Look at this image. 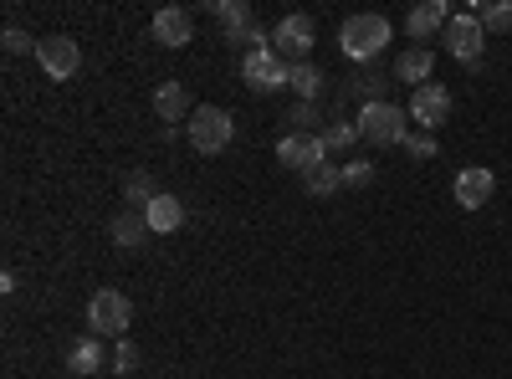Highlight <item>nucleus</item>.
I'll use <instances>...</instances> for the list:
<instances>
[{"label": "nucleus", "instance_id": "2eb2a0df", "mask_svg": "<svg viewBox=\"0 0 512 379\" xmlns=\"http://www.w3.org/2000/svg\"><path fill=\"white\" fill-rule=\"evenodd\" d=\"M144 221H149L154 236H169V231H180V226H185V205H180L175 195H164V190H159V195L144 205Z\"/></svg>", "mask_w": 512, "mask_h": 379}, {"label": "nucleus", "instance_id": "39448f33", "mask_svg": "<svg viewBox=\"0 0 512 379\" xmlns=\"http://www.w3.org/2000/svg\"><path fill=\"white\" fill-rule=\"evenodd\" d=\"M313 41H318L313 16L292 11V16H282V21H277V31H272V52H277L287 67H303V62H308V52H313Z\"/></svg>", "mask_w": 512, "mask_h": 379}, {"label": "nucleus", "instance_id": "6e6552de", "mask_svg": "<svg viewBox=\"0 0 512 379\" xmlns=\"http://www.w3.org/2000/svg\"><path fill=\"white\" fill-rule=\"evenodd\" d=\"M441 36H446V52H451L456 62H466V67H477V62H482V47H487V31H482V21H477L472 11H461V16H451V26H446Z\"/></svg>", "mask_w": 512, "mask_h": 379}, {"label": "nucleus", "instance_id": "4be33fe9", "mask_svg": "<svg viewBox=\"0 0 512 379\" xmlns=\"http://www.w3.org/2000/svg\"><path fill=\"white\" fill-rule=\"evenodd\" d=\"M303 185H308V195L328 200V195H338V190H344V170H338V164H318L313 175H303Z\"/></svg>", "mask_w": 512, "mask_h": 379}, {"label": "nucleus", "instance_id": "ddd939ff", "mask_svg": "<svg viewBox=\"0 0 512 379\" xmlns=\"http://www.w3.org/2000/svg\"><path fill=\"white\" fill-rule=\"evenodd\" d=\"M446 26H451V6H446V0H420V6H410V16H405V31H410L415 41L436 36V31H446Z\"/></svg>", "mask_w": 512, "mask_h": 379}, {"label": "nucleus", "instance_id": "423d86ee", "mask_svg": "<svg viewBox=\"0 0 512 379\" xmlns=\"http://www.w3.org/2000/svg\"><path fill=\"white\" fill-rule=\"evenodd\" d=\"M287 77H292V67H287L272 47L241 57V82H246L251 93H277V88H287Z\"/></svg>", "mask_w": 512, "mask_h": 379}, {"label": "nucleus", "instance_id": "f8f14e48", "mask_svg": "<svg viewBox=\"0 0 512 379\" xmlns=\"http://www.w3.org/2000/svg\"><path fill=\"white\" fill-rule=\"evenodd\" d=\"M451 190H456V205H461V210H482V205L497 195V175L487 170V164H466Z\"/></svg>", "mask_w": 512, "mask_h": 379}, {"label": "nucleus", "instance_id": "1a4fd4ad", "mask_svg": "<svg viewBox=\"0 0 512 379\" xmlns=\"http://www.w3.org/2000/svg\"><path fill=\"white\" fill-rule=\"evenodd\" d=\"M410 118L420 123V134H436L451 118V88L446 82H425V88L410 93Z\"/></svg>", "mask_w": 512, "mask_h": 379}, {"label": "nucleus", "instance_id": "f03ea898", "mask_svg": "<svg viewBox=\"0 0 512 379\" xmlns=\"http://www.w3.org/2000/svg\"><path fill=\"white\" fill-rule=\"evenodd\" d=\"M128 323H134V303L123 298L118 287H98L93 303H88V328L98 333V339H128Z\"/></svg>", "mask_w": 512, "mask_h": 379}, {"label": "nucleus", "instance_id": "f3484780", "mask_svg": "<svg viewBox=\"0 0 512 379\" xmlns=\"http://www.w3.org/2000/svg\"><path fill=\"white\" fill-rule=\"evenodd\" d=\"M154 113L164 123H190V93H185V82H159V88H154Z\"/></svg>", "mask_w": 512, "mask_h": 379}, {"label": "nucleus", "instance_id": "20e7f679", "mask_svg": "<svg viewBox=\"0 0 512 379\" xmlns=\"http://www.w3.org/2000/svg\"><path fill=\"white\" fill-rule=\"evenodd\" d=\"M190 144H195V154H221L231 139H236V123H231V113L226 108H216V103H205V108H195L190 113Z\"/></svg>", "mask_w": 512, "mask_h": 379}, {"label": "nucleus", "instance_id": "c85d7f7f", "mask_svg": "<svg viewBox=\"0 0 512 379\" xmlns=\"http://www.w3.org/2000/svg\"><path fill=\"white\" fill-rule=\"evenodd\" d=\"M292 123H297V134H308V123H318V103H297L292 108Z\"/></svg>", "mask_w": 512, "mask_h": 379}, {"label": "nucleus", "instance_id": "b1692460", "mask_svg": "<svg viewBox=\"0 0 512 379\" xmlns=\"http://www.w3.org/2000/svg\"><path fill=\"white\" fill-rule=\"evenodd\" d=\"M123 195H128V200H134V205L144 210V205H149L159 190H154V180H149V175H128V180H123Z\"/></svg>", "mask_w": 512, "mask_h": 379}, {"label": "nucleus", "instance_id": "7ed1b4c3", "mask_svg": "<svg viewBox=\"0 0 512 379\" xmlns=\"http://www.w3.org/2000/svg\"><path fill=\"white\" fill-rule=\"evenodd\" d=\"M405 134H410V108H400L390 98L359 108V139H369V144H405Z\"/></svg>", "mask_w": 512, "mask_h": 379}, {"label": "nucleus", "instance_id": "bb28decb", "mask_svg": "<svg viewBox=\"0 0 512 379\" xmlns=\"http://www.w3.org/2000/svg\"><path fill=\"white\" fill-rule=\"evenodd\" d=\"M405 154H415V159H431L441 144H436V134H405V144H400Z\"/></svg>", "mask_w": 512, "mask_h": 379}, {"label": "nucleus", "instance_id": "9b49d317", "mask_svg": "<svg viewBox=\"0 0 512 379\" xmlns=\"http://www.w3.org/2000/svg\"><path fill=\"white\" fill-rule=\"evenodd\" d=\"M149 36L159 41V47H185V41H195V16L185 11V6H159L154 11V21H149Z\"/></svg>", "mask_w": 512, "mask_h": 379}, {"label": "nucleus", "instance_id": "cd10ccee", "mask_svg": "<svg viewBox=\"0 0 512 379\" xmlns=\"http://www.w3.org/2000/svg\"><path fill=\"white\" fill-rule=\"evenodd\" d=\"M0 47H6L11 57H26V52L36 47V41H31V36H26L21 26H6V36H0Z\"/></svg>", "mask_w": 512, "mask_h": 379}, {"label": "nucleus", "instance_id": "412c9836", "mask_svg": "<svg viewBox=\"0 0 512 379\" xmlns=\"http://www.w3.org/2000/svg\"><path fill=\"white\" fill-rule=\"evenodd\" d=\"M287 88H292L297 98H303V103H318V93H323V72H318L313 62H303V67H292Z\"/></svg>", "mask_w": 512, "mask_h": 379}, {"label": "nucleus", "instance_id": "6ab92c4d", "mask_svg": "<svg viewBox=\"0 0 512 379\" xmlns=\"http://www.w3.org/2000/svg\"><path fill=\"white\" fill-rule=\"evenodd\" d=\"M210 16H216L226 26V41H241L256 21H251V6L246 0H210Z\"/></svg>", "mask_w": 512, "mask_h": 379}, {"label": "nucleus", "instance_id": "393cba45", "mask_svg": "<svg viewBox=\"0 0 512 379\" xmlns=\"http://www.w3.org/2000/svg\"><path fill=\"white\" fill-rule=\"evenodd\" d=\"M338 170H344V185H369L374 180V159H344V164H338Z\"/></svg>", "mask_w": 512, "mask_h": 379}, {"label": "nucleus", "instance_id": "9d476101", "mask_svg": "<svg viewBox=\"0 0 512 379\" xmlns=\"http://www.w3.org/2000/svg\"><path fill=\"white\" fill-rule=\"evenodd\" d=\"M277 164H287V170H297V175H313L318 164H328L323 134H287V139L277 144Z\"/></svg>", "mask_w": 512, "mask_h": 379}, {"label": "nucleus", "instance_id": "dca6fc26", "mask_svg": "<svg viewBox=\"0 0 512 379\" xmlns=\"http://www.w3.org/2000/svg\"><path fill=\"white\" fill-rule=\"evenodd\" d=\"M431 72H436V52L431 47H410V52H400V62H395V82H415V88H425L431 82Z\"/></svg>", "mask_w": 512, "mask_h": 379}, {"label": "nucleus", "instance_id": "0eeeda50", "mask_svg": "<svg viewBox=\"0 0 512 379\" xmlns=\"http://www.w3.org/2000/svg\"><path fill=\"white\" fill-rule=\"evenodd\" d=\"M36 62H41V72H47L52 82H72L77 67H82V47L72 36H41L36 41Z\"/></svg>", "mask_w": 512, "mask_h": 379}, {"label": "nucleus", "instance_id": "a878e982", "mask_svg": "<svg viewBox=\"0 0 512 379\" xmlns=\"http://www.w3.org/2000/svg\"><path fill=\"white\" fill-rule=\"evenodd\" d=\"M134 369H139V349L128 339H118L113 344V374H134Z\"/></svg>", "mask_w": 512, "mask_h": 379}, {"label": "nucleus", "instance_id": "a211bd4d", "mask_svg": "<svg viewBox=\"0 0 512 379\" xmlns=\"http://www.w3.org/2000/svg\"><path fill=\"white\" fill-rule=\"evenodd\" d=\"M103 364H108V349H103L98 333H88V339H77V344L67 349V369H72V374H82V379L98 374Z\"/></svg>", "mask_w": 512, "mask_h": 379}, {"label": "nucleus", "instance_id": "5701e85b", "mask_svg": "<svg viewBox=\"0 0 512 379\" xmlns=\"http://www.w3.org/2000/svg\"><path fill=\"white\" fill-rule=\"evenodd\" d=\"M323 144H328V154L333 149H354L359 144V123H333V129H323Z\"/></svg>", "mask_w": 512, "mask_h": 379}, {"label": "nucleus", "instance_id": "4468645a", "mask_svg": "<svg viewBox=\"0 0 512 379\" xmlns=\"http://www.w3.org/2000/svg\"><path fill=\"white\" fill-rule=\"evenodd\" d=\"M108 236H113L118 251H139L154 231H149V221H144V210H118L113 226H108Z\"/></svg>", "mask_w": 512, "mask_h": 379}, {"label": "nucleus", "instance_id": "aec40b11", "mask_svg": "<svg viewBox=\"0 0 512 379\" xmlns=\"http://www.w3.org/2000/svg\"><path fill=\"white\" fill-rule=\"evenodd\" d=\"M472 16L482 21V31H512V0H477Z\"/></svg>", "mask_w": 512, "mask_h": 379}, {"label": "nucleus", "instance_id": "f257e3e1", "mask_svg": "<svg viewBox=\"0 0 512 379\" xmlns=\"http://www.w3.org/2000/svg\"><path fill=\"white\" fill-rule=\"evenodd\" d=\"M390 21L384 16H374V11H364V16H349L344 21V31H338V47H344V57L349 62H374L384 47H390Z\"/></svg>", "mask_w": 512, "mask_h": 379}]
</instances>
